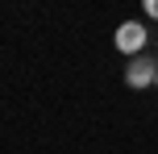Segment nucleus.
Segmentation results:
<instances>
[{"mask_svg":"<svg viewBox=\"0 0 158 154\" xmlns=\"http://www.w3.org/2000/svg\"><path fill=\"white\" fill-rule=\"evenodd\" d=\"M154 83H158V75H154Z\"/></svg>","mask_w":158,"mask_h":154,"instance_id":"obj_4","label":"nucleus"},{"mask_svg":"<svg viewBox=\"0 0 158 154\" xmlns=\"http://www.w3.org/2000/svg\"><path fill=\"white\" fill-rule=\"evenodd\" d=\"M146 13H150V17H158V0H146Z\"/></svg>","mask_w":158,"mask_h":154,"instance_id":"obj_3","label":"nucleus"},{"mask_svg":"<svg viewBox=\"0 0 158 154\" xmlns=\"http://www.w3.org/2000/svg\"><path fill=\"white\" fill-rule=\"evenodd\" d=\"M154 75H158V63H150L146 54H137L133 63L125 67V83H129V88H150Z\"/></svg>","mask_w":158,"mask_h":154,"instance_id":"obj_2","label":"nucleus"},{"mask_svg":"<svg viewBox=\"0 0 158 154\" xmlns=\"http://www.w3.org/2000/svg\"><path fill=\"white\" fill-rule=\"evenodd\" d=\"M112 42H117V50L121 54H142V46H146V25H137V21H125V25H117V33H112Z\"/></svg>","mask_w":158,"mask_h":154,"instance_id":"obj_1","label":"nucleus"}]
</instances>
